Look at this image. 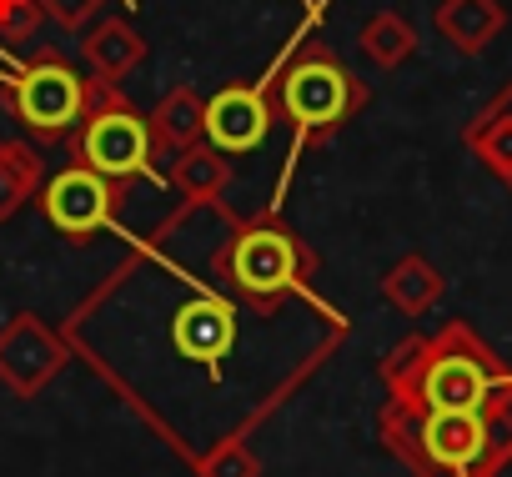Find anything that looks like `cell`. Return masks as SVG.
Here are the masks:
<instances>
[{
	"label": "cell",
	"mask_w": 512,
	"mask_h": 477,
	"mask_svg": "<svg viewBox=\"0 0 512 477\" xmlns=\"http://www.w3.org/2000/svg\"><path fill=\"white\" fill-rule=\"evenodd\" d=\"M382 382L392 402H407L417 412H512V367L467 322H447L432 337H407L382 362Z\"/></svg>",
	"instance_id": "cell-1"
},
{
	"label": "cell",
	"mask_w": 512,
	"mask_h": 477,
	"mask_svg": "<svg viewBox=\"0 0 512 477\" xmlns=\"http://www.w3.org/2000/svg\"><path fill=\"white\" fill-rule=\"evenodd\" d=\"M377 437L392 457L412 467V477H487V467L512 447L507 417L472 412H417L407 402H387L377 412Z\"/></svg>",
	"instance_id": "cell-2"
},
{
	"label": "cell",
	"mask_w": 512,
	"mask_h": 477,
	"mask_svg": "<svg viewBox=\"0 0 512 477\" xmlns=\"http://www.w3.org/2000/svg\"><path fill=\"white\" fill-rule=\"evenodd\" d=\"M317 252L302 242L297 231L277 226V221H251L241 226L231 242L216 252L211 272L226 287L231 302H241L256 317H277L282 302L312 292L317 277Z\"/></svg>",
	"instance_id": "cell-3"
},
{
	"label": "cell",
	"mask_w": 512,
	"mask_h": 477,
	"mask_svg": "<svg viewBox=\"0 0 512 477\" xmlns=\"http://www.w3.org/2000/svg\"><path fill=\"white\" fill-rule=\"evenodd\" d=\"M367 106V86L327 51V46H302L282 76L272 81V111L297 131V136H332L342 131L357 111Z\"/></svg>",
	"instance_id": "cell-4"
},
{
	"label": "cell",
	"mask_w": 512,
	"mask_h": 477,
	"mask_svg": "<svg viewBox=\"0 0 512 477\" xmlns=\"http://www.w3.org/2000/svg\"><path fill=\"white\" fill-rule=\"evenodd\" d=\"M66 141H71L76 166H91L96 176H106L116 186H131L136 176H156V166H151L156 161V131L116 91H96L91 111L81 116V126Z\"/></svg>",
	"instance_id": "cell-5"
},
{
	"label": "cell",
	"mask_w": 512,
	"mask_h": 477,
	"mask_svg": "<svg viewBox=\"0 0 512 477\" xmlns=\"http://www.w3.org/2000/svg\"><path fill=\"white\" fill-rule=\"evenodd\" d=\"M0 96H6L11 116H16L36 141H66V136L81 126V116L91 111L96 86H91L76 66H66L61 56H36V61H26L16 76L0 81Z\"/></svg>",
	"instance_id": "cell-6"
},
{
	"label": "cell",
	"mask_w": 512,
	"mask_h": 477,
	"mask_svg": "<svg viewBox=\"0 0 512 477\" xmlns=\"http://www.w3.org/2000/svg\"><path fill=\"white\" fill-rule=\"evenodd\" d=\"M121 196H126V186L96 176L91 166H66V171H56L41 186V211H46V221L61 236H71V242H91L101 226L116 221Z\"/></svg>",
	"instance_id": "cell-7"
},
{
	"label": "cell",
	"mask_w": 512,
	"mask_h": 477,
	"mask_svg": "<svg viewBox=\"0 0 512 477\" xmlns=\"http://www.w3.org/2000/svg\"><path fill=\"white\" fill-rule=\"evenodd\" d=\"M66 367V337H56L41 317L21 312L0 327V382L21 397H36Z\"/></svg>",
	"instance_id": "cell-8"
},
{
	"label": "cell",
	"mask_w": 512,
	"mask_h": 477,
	"mask_svg": "<svg viewBox=\"0 0 512 477\" xmlns=\"http://www.w3.org/2000/svg\"><path fill=\"white\" fill-rule=\"evenodd\" d=\"M236 322L241 317H236L231 302H221L211 292H196L171 312V352L191 367H216L236 347Z\"/></svg>",
	"instance_id": "cell-9"
},
{
	"label": "cell",
	"mask_w": 512,
	"mask_h": 477,
	"mask_svg": "<svg viewBox=\"0 0 512 477\" xmlns=\"http://www.w3.org/2000/svg\"><path fill=\"white\" fill-rule=\"evenodd\" d=\"M201 131L211 141V151L221 156H246L267 141L272 131V101L267 91H251V86H226L201 106Z\"/></svg>",
	"instance_id": "cell-10"
},
{
	"label": "cell",
	"mask_w": 512,
	"mask_h": 477,
	"mask_svg": "<svg viewBox=\"0 0 512 477\" xmlns=\"http://www.w3.org/2000/svg\"><path fill=\"white\" fill-rule=\"evenodd\" d=\"M502 26H507L502 0H442V6H437V31H442L462 56L487 51V41H497Z\"/></svg>",
	"instance_id": "cell-11"
},
{
	"label": "cell",
	"mask_w": 512,
	"mask_h": 477,
	"mask_svg": "<svg viewBox=\"0 0 512 477\" xmlns=\"http://www.w3.org/2000/svg\"><path fill=\"white\" fill-rule=\"evenodd\" d=\"M442 292H447L442 272H437L432 262H422V257H402V262L387 272V282H382V297H387L397 312H407V317L432 312V307L442 302Z\"/></svg>",
	"instance_id": "cell-12"
},
{
	"label": "cell",
	"mask_w": 512,
	"mask_h": 477,
	"mask_svg": "<svg viewBox=\"0 0 512 477\" xmlns=\"http://www.w3.org/2000/svg\"><path fill=\"white\" fill-rule=\"evenodd\" d=\"M151 131H156V141L191 151V146L201 141V106L191 101V91H171V96L161 101V111L151 116Z\"/></svg>",
	"instance_id": "cell-13"
},
{
	"label": "cell",
	"mask_w": 512,
	"mask_h": 477,
	"mask_svg": "<svg viewBox=\"0 0 512 477\" xmlns=\"http://www.w3.org/2000/svg\"><path fill=\"white\" fill-rule=\"evenodd\" d=\"M412 46H417V31L402 21V16H392V11H382L367 31H362V51L377 61V66H402L407 56H412Z\"/></svg>",
	"instance_id": "cell-14"
},
{
	"label": "cell",
	"mask_w": 512,
	"mask_h": 477,
	"mask_svg": "<svg viewBox=\"0 0 512 477\" xmlns=\"http://www.w3.org/2000/svg\"><path fill=\"white\" fill-rule=\"evenodd\" d=\"M36 186V161L26 146H0V221L16 216V206Z\"/></svg>",
	"instance_id": "cell-15"
},
{
	"label": "cell",
	"mask_w": 512,
	"mask_h": 477,
	"mask_svg": "<svg viewBox=\"0 0 512 477\" xmlns=\"http://www.w3.org/2000/svg\"><path fill=\"white\" fill-rule=\"evenodd\" d=\"M196 477H262V457H256L246 442H211L196 457Z\"/></svg>",
	"instance_id": "cell-16"
},
{
	"label": "cell",
	"mask_w": 512,
	"mask_h": 477,
	"mask_svg": "<svg viewBox=\"0 0 512 477\" xmlns=\"http://www.w3.org/2000/svg\"><path fill=\"white\" fill-rule=\"evenodd\" d=\"M91 56H96V71H101L106 81H116L126 66L141 61V41H136L126 26H106V31L91 41Z\"/></svg>",
	"instance_id": "cell-17"
},
{
	"label": "cell",
	"mask_w": 512,
	"mask_h": 477,
	"mask_svg": "<svg viewBox=\"0 0 512 477\" xmlns=\"http://www.w3.org/2000/svg\"><path fill=\"white\" fill-rule=\"evenodd\" d=\"M176 176L186 181V191H191V196H201V201H206V196L226 181V161H221V151H211V146H206V151H201V146H191V151L181 156Z\"/></svg>",
	"instance_id": "cell-18"
},
{
	"label": "cell",
	"mask_w": 512,
	"mask_h": 477,
	"mask_svg": "<svg viewBox=\"0 0 512 477\" xmlns=\"http://www.w3.org/2000/svg\"><path fill=\"white\" fill-rule=\"evenodd\" d=\"M477 151H482L497 171H512V116H502L487 136H477Z\"/></svg>",
	"instance_id": "cell-19"
},
{
	"label": "cell",
	"mask_w": 512,
	"mask_h": 477,
	"mask_svg": "<svg viewBox=\"0 0 512 477\" xmlns=\"http://www.w3.org/2000/svg\"><path fill=\"white\" fill-rule=\"evenodd\" d=\"M487 477H512V447H507V452H502V457L487 467Z\"/></svg>",
	"instance_id": "cell-20"
}]
</instances>
